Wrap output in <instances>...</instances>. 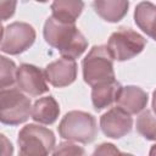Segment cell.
<instances>
[{"instance_id": "1", "label": "cell", "mask_w": 156, "mask_h": 156, "mask_svg": "<svg viewBox=\"0 0 156 156\" xmlns=\"http://www.w3.org/2000/svg\"><path fill=\"white\" fill-rule=\"evenodd\" d=\"M45 41L57 49L62 57L78 58L88 48V41L74 23L61 22L52 16L44 24Z\"/></svg>"}, {"instance_id": "2", "label": "cell", "mask_w": 156, "mask_h": 156, "mask_svg": "<svg viewBox=\"0 0 156 156\" xmlns=\"http://www.w3.org/2000/svg\"><path fill=\"white\" fill-rule=\"evenodd\" d=\"M57 130L62 139L89 144L94 141L98 135V124L93 115L74 110L62 117Z\"/></svg>"}, {"instance_id": "3", "label": "cell", "mask_w": 156, "mask_h": 156, "mask_svg": "<svg viewBox=\"0 0 156 156\" xmlns=\"http://www.w3.org/2000/svg\"><path fill=\"white\" fill-rule=\"evenodd\" d=\"M84 82L91 87L116 80L113 71V57L107 46L95 45L90 49L82 62Z\"/></svg>"}, {"instance_id": "4", "label": "cell", "mask_w": 156, "mask_h": 156, "mask_svg": "<svg viewBox=\"0 0 156 156\" xmlns=\"http://www.w3.org/2000/svg\"><path fill=\"white\" fill-rule=\"evenodd\" d=\"M54 133L41 126L27 124L18 133L20 155L23 156H43L49 155L55 149Z\"/></svg>"}, {"instance_id": "5", "label": "cell", "mask_w": 156, "mask_h": 156, "mask_svg": "<svg viewBox=\"0 0 156 156\" xmlns=\"http://www.w3.org/2000/svg\"><path fill=\"white\" fill-rule=\"evenodd\" d=\"M30 99L16 88L0 90V121L7 126L24 123L32 115Z\"/></svg>"}, {"instance_id": "6", "label": "cell", "mask_w": 156, "mask_h": 156, "mask_svg": "<svg viewBox=\"0 0 156 156\" xmlns=\"http://www.w3.org/2000/svg\"><path fill=\"white\" fill-rule=\"evenodd\" d=\"M146 45V39L130 28H119L107 41V49L116 61H127L139 55Z\"/></svg>"}, {"instance_id": "7", "label": "cell", "mask_w": 156, "mask_h": 156, "mask_svg": "<svg viewBox=\"0 0 156 156\" xmlns=\"http://www.w3.org/2000/svg\"><path fill=\"white\" fill-rule=\"evenodd\" d=\"M35 40L34 28L26 22H13L2 27L1 51L9 55H18L29 49Z\"/></svg>"}, {"instance_id": "8", "label": "cell", "mask_w": 156, "mask_h": 156, "mask_svg": "<svg viewBox=\"0 0 156 156\" xmlns=\"http://www.w3.org/2000/svg\"><path fill=\"white\" fill-rule=\"evenodd\" d=\"M46 82L44 72L34 65L22 63L17 69V87L20 90L30 96H39L48 93L49 87Z\"/></svg>"}, {"instance_id": "9", "label": "cell", "mask_w": 156, "mask_h": 156, "mask_svg": "<svg viewBox=\"0 0 156 156\" xmlns=\"http://www.w3.org/2000/svg\"><path fill=\"white\" fill-rule=\"evenodd\" d=\"M133 127L130 113L119 106L112 107L100 117V128L102 133L112 139H119L127 135Z\"/></svg>"}, {"instance_id": "10", "label": "cell", "mask_w": 156, "mask_h": 156, "mask_svg": "<svg viewBox=\"0 0 156 156\" xmlns=\"http://www.w3.org/2000/svg\"><path fill=\"white\" fill-rule=\"evenodd\" d=\"M46 80L55 88L72 84L77 78V63L74 58L62 57L49 63L44 71Z\"/></svg>"}, {"instance_id": "11", "label": "cell", "mask_w": 156, "mask_h": 156, "mask_svg": "<svg viewBox=\"0 0 156 156\" xmlns=\"http://www.w3.org/2000/svg\"><path fill=\"white\" fill-rule=\"evenodd\" d=\"M117 106L130 115L141 112L147 105V93L135 85H127L119 89L117 96Z\"/></svg>"}, {"instance_id": "12", "label": "cell", "mask_w": 156, "mask_h": 156, "mask_svg": "<svg viewBox=\"0 0 156 156\" xmlns=\"http://www.w3.org/2000/svg\"><path fill=\"white\" fill-rule=\"evenodd\" d=\"M93 7L95 12L104 20L111 23L119 22L128 12V0H94Z\"/></svg>"}, {"instance_id": "13", "label": "cell", "mask_w": 156, "mask_h": 156, "mask_svg": "<svg viewBox=\"0 0 156 156\" xmlns=\"http://www.w3.org/2000/svg\"><path fill=\"white\" fill-rule=\"evenodd\" d=\"M121 88L122 85L117 80L105 82L94 85L91 89V101L94 108L96 111H100L102 108L110 107L113 102H116Z\"/></svg>"}, {"instance_id": "14", "label": "cell", "mask_w": 156, "mask_h": 156, "mask_svg": "<svg viewBox=\"0 0 156 156\" xmlns=\"http://www.w3.org/2000/svg\"><path fill=\"white\" fill-rule=\"evenodd\" d=\"M134 22L146 35L156 41V5L141 1L134 11Z\"/></svg>"}, {"instance_id": "15", "label": "cell", "mask_w": 156, "mask_h": 156, "mask_svg": "<svg viewBox=\"0 0 156 156\" xmlns=\"http://www.w3.org/2000/svg\"><path fill=\"white\" fill-rule=\"evenodd\" d=\"M60 115V106L55 98L45 96L37 100L32 107V118L41 124H52Z\"/></svg>"}, {"instance_id": "16", "label": "cell", "mask_w": 156, "mask_h": 156, "mask_svg": "<svg viewBox=\"0 0 156 156\" xmlns=\"http://www.w3.org/2000/svg\"><path fill=\"white\" fill-rule=\"evenodd\" d=\"M83 9V0H54L51 4L52 17L65 23H74Z\"/></svg>"}, {"instance_id": "17", "label": "cell", "mask_w": 156, "mask_h": 156, "mask_svg": "<svg viewBox=\"0 0 156 156\" xmlns=\"http://www.w3.org/2000/svg\"><path fill=\"white\" fill-rule=\"evenodd\" d=\"M136 132L146 140H156V115L152 111H144L135 122Z\"/></svg>"}, {"instance_id": "18", "label": "cell", "mask_w": 156, "mask_h": 156, "mask_svg": "<svg viewBox=\"0 0 156 156\" xmlns=\"http://www.w3.org/2000/svg\"><path fill=\"white\" fill-rule=\"evenodd\" d=\"M1 69H0V88L5 89L7 87H11L17 78V67L13 61L10 58L1 56L0 57Z\"/></svg>"}, {"instance_id": "19", "label": "cell", "mask_w": 156, "mask_h": 156, "mask_svg": "<svg viewBox=\"0 0 156 156\" xmlns=\"http://www.w3.org/2000/svg\"><path fill=\"white\" fill-rule=\"evenodd\" d=\"M52 154L55 156H57V155H84L85 151L82 147H79L72 143H61L52 151Z\"/></svg>"}, {"instance_id": "20", "label": "cell", "mask_w": 156, "mask_h": 156, "mask_svg": "<svg viewBox=\"0 0 156 156\" xmlns=\"http://www.w3.org/2000/svg\"><path fill=\"white\" fill-rule=\"evenodd\" d=\"M16 5H17V0H0L1 21H6L13 16Z\"/></svg>"}, {"instance_id": "21", "label": "cell", "mask_w": 156, "mask_h": 156, "mask_svg": "<svg viewBox=\"0 0 156 156\" xmlns=\"http://www.w3.org/2000/svg\"><path fill=\"white\" fill-rule=\"evenodd\" d=\"M106 154H119V151L112 144H101L94 151V155H106Z\"/></svg>"}, {"instance_id": "22", "label": "cell", "mask_w": 156, "mask_h": 156, "mask_svg": "<svg viewBox=\"0 0 156 156\" xmlns=\"http://www.w3.org/2000/svg\"><path fill=\"white\" fill-rule=\"evenodd\" d=\"M152 111L156 113V89L152 93Z\"/></svg>"}, {"instance_id": "23", "label": "cell", "mask_w": 156, "mask_h": 156, "mask_svg": "<svg viewBox=\"0 0 156 156\" xmlns=\"http://www.w3.org/2000/svg\"><path fill=\"white\" fill-rule=\"evenodd\" d=\"M151 156H156V144L155 145H152V147H151V150H150V152H149Z\"/></svg>"}, {"instance_id": "24", "label": "cell", "mask_w": 156, "mask_h": 156, "mask_svg": "<svg viewBox=\"0 0 156 156\" xmlns=\"http://www.w3.org/2000/svg\"><path fill=\"white\" fill-rule=\"evenodd\" d=\"M35 1H38V2H46L48 0H35Z\"/></svg>"}]
</instances>
